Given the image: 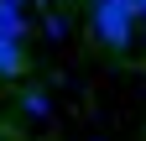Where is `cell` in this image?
<instances>
[{
	"instance_id": "3957f363",
	"label": "cell",
	"mask_w": 146,
	"mask_h": 141,
	"mask_svg": "<svg viewBox=\"0 0 146 141\" xmlns=\"http://www.w3.org/2000/svg\"><path fill=\"white\" fill-rule=\"evenodd\" d=\"M26 21H21V0H0V37H21Z\"/></svg>"
},
{
	"instance_id": "6da1fadb",
	"label": "cell",
	"mask_w": 146,
	"mask_h": 141,
	"mask_svg": "<svg viewBox=\"0 0 146 141\" xmlns=\"http://www.w3.org/2000/svg\"><path fill=\"white\" fill-rule=\"evenodd\" d=\"M89 21H94V37L104 47H115V52L131 47V31H136L131 0H89Z\"/></svg>"
},
{
	"instance_id": "7a4b0ae2",
	"label": "cell",
	"mask_w": 146,
	"mask_h": 141,
	"mask_svg": "<svg viewBox=\"0 0 146 141\" xmlns=\"http://www.w3.org/2000/svg\"><path fill=\"white\" fill-rule=\"evenodd\" d=\"M26 68V52H21V37H0V73L5 78H16Z\"/></svg>"
},
{
	"instance_id": "5b68a950",
	"label": "cell",
	"mask_w": 146,
	"mask_h": 141,
	"mask_svg": "<svg viewBox=\"0 0 146 141\" xmlns=\"http://www.w3.org/2000/svg\"><path fill=\"white\" fill-rule=\"evenodd\" d=\"M21 5H26V0H21Z\"/></svg>"
},
{
	"instance_id": "277c9868",
	"label": "cell",
	"mask_w": 146,
	"mask_h": 141,
	"mask_svg": "<svg viewBox=\"0 0 146 141\" xmlns=\"http://www.w3.org/2000/svg\"><path fill=\"white\" fill-rule=\"evenodd\" d=\"M26 115H47V94L42 89H26Z\"/></svg>"
}]
</instances>
